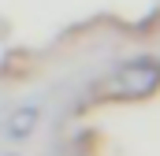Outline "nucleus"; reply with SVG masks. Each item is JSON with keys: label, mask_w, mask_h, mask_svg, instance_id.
<instances>
[{"label": "nucleus", "mask_w": 160, "mask_h": 156, "mask_svg": "<svg viewBox=\"0 0 160 156\" xmlns=\"http://www.w3.org/2000/svg\"><path fill=\"white\" fill-rule=\"evenodd\" d=\"M160 82V67L153 63H123L101 82V93L108 97H145L149 89H157Z\"/></svg>", "instance_id": "obj_1"}, {"label": "nucleus", "mask_w": 160, "mask_h": 156, "mask_svg": "<svg viewBox=\"0 0 160 156\" xmlns=\"http://www.w3.org/2000/svg\"><path fill=\"white\" fill-rule=\"evenodd\" d=\"M38 123H41V104H22V108H15V112L8 115V123H4V134L19 141V138H30Z\"/></svg>", "instance_id": "obj_2"}]
</instances>
